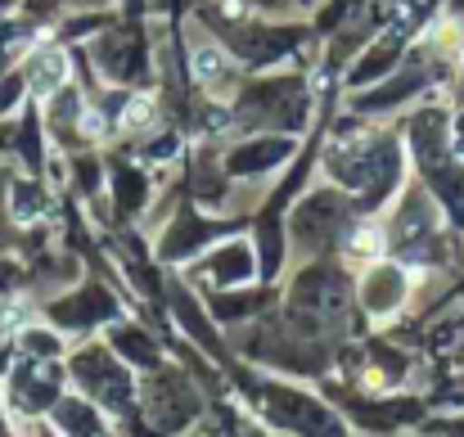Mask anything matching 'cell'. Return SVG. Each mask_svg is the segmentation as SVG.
<instances>
[{"mask_svg": "<svg viewBox=\"0 0 464 437\" xmlns=\"http://www.w3.org/2000/svg\"><path fill=\"white\" fill-rule=\"evenodd\" d=\"M194 73H198V82H226V77L235 73V63H230L217 45H198V50H194Z\"/></svg>", "mask_w": 464, "mask_h": 437, "instance_id": "obj_1", "label": "cell"}, {"mask_svg": "<svg viewBox=\"0 0 464 437\" xmlns=\"http://www.w3.org/2000/svg\"><path fill=\"white\" fill-rule=\"evenodd\" d=\"M32 73H36V77H32V86H36L41 95H50V91H59V86H63V73H68V63H63V54H45V68L36 63Z\"/></svg>", "mask_w": 464, "mask_h": 437, "instance_id": "obj_2", "label": "cell"}, {"mask_svg": "<svg viewBox=\"0 0 464 437\" xmlns=\"http://www.w3.org/2000/svg\"><path fill=\"white\" fill-rule=\"evenodd\" d=\"M379 244H383L379 230H356V239H352V248H356V253H370V257L379 253Z\"/></svg>", "mask_w": 464, "mask_h": 437, "instance_id": "obj_3", "label": "cell"}, {"mask_svg": "<svg viewBox=\"0 0 464 437\" xmlns=\"http://www.w3.org/2000/svg\"><path fill=\"white\" fill-rule=\"evenodd\" d=\"M150 118H154V104H150V100H136V104H131V113H127V122H131V127H145Z\"/></svg>", "mask_w": 464, "mask_h": 437, "instance_id": "obj_4", "label": "cell"}]
</instances>
